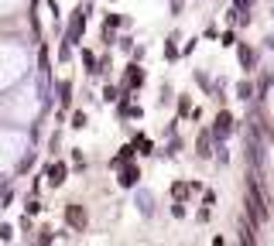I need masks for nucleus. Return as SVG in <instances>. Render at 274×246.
<instances>
[{
    "mask_svg": "<svg viewBox=\"0 0 274 246\" xmlns=\"http://www.w3.org/2000/svg\"><path fill=\"white\" fill-rule=\"evenodd\" d=\"M247 209L254 212V219L257 223H264L267 219V205H264V195H261V188H257V181H247Z\"/></svg>",
    "mask_w": 274,
    "mask_h": 246,
    "instance_id": "obj_1",
    "label": "nucleus"
},
{
    "mask_svg": "<svg viewBox=\"0 0 274 246\" xmlns=\"http://www.w3.org/2000/svg\"><path fill=\"white\" fill-rule=\"evenodd\" d=\"M65 219H68L72 229H82V226H86V212H82L79 205H68V209H65Z\"/></svg>",
    "mask_w": 274,
    "mask_h": 246,
    "instance_id": "obj_2",
    "label": "nucleus"
},
{
    "mask_svg": "<svg viewBox=\"0 0 274 246\" xmlns=\"http://www.w3.org/2000/svg\"><path fill=\"white\" fill-rule=\"evenodd\" d=\"M65 181V164H52L48 168V185H62Z\"/></svg>",
    "mask_w": 274,
    "mask_h": 246,
    "instance_id": "obj_3",
    "label": "nucleus"
},
{
    "mask_svg": "<svg viewBox=\"0 0 274 246\" xmlns=\"http://www.w3.org/2000/svg\"><path fill=\"white\" fill-rule=\"evenodd\" d=\"M230 130H233V116H230V113H219V120H216V134H219V137H226Z\"/></svg>",
    "mask_w": 274,
    "mask_h": 246,
    "instance_id": "obj_4",
    "label": "nucleus"
},
{
    "mask_svg": "<svg viewBox=\"0 0 274 246\" xmlns=\"http://www.w3.org/2000/svg\"><path fill=\"white\" fill-rule=\"evenodd\" d=\"M137 178H141V175H137V168H124V178H120V185H124V188H130V185H137Z\"/></svg>",
    "mask_w": 274,
    "mask_h": 246,
    "instance_id": "obj_5",
    "label": "nucleus"
},
{
    "mask_svg": "<svg viewBox=\"0 0 274 246\" xmlns=\"http://www.w3.org/2000/svg\"><path fill=\"white\" fill-rule=\"evenodd\" d=\"M127 82H130V86H141V82H144V72H141V68H130Z\"/></svg>",
    "mask_w": 274,
    "mask_h": 246,
    "instance_id": "obj_6",
    "label": "nucleus"
},
{
    "mask_svg": "<svg viewBox=\"0 0 274 246\" xmlns=\"http://www.w3.org/2000/svg\"><path fill=\"white\" fill-rule=\"evenodd\" d=\"M199 157H209V137H199Z\"/></svg>",
    "mask_w": 274,
    "mask_h": 246,
    "instance_id": "obj_7",
    "label": "nucleus"
},
{
    "mask_svg": "<svg viewBox=\"0 0 274 246\" xmlns=\"http://www.w3.org/2000/svg\"><path fill=\"white\" fill-rule=\"evenodd\" d=\"M237 92H240V100H250V92H254V89H250V82H240V89H237Z\"/></svg>",
    "mask_w": 274,
    "mask_h": 246,
    "instance_id": "obj_8",
    "label": "nucleus"
},
{
    "mask_svg": "<svg viewBox=\"0 0 274 246\" xmlns=\"http://www.w3.org/2000/svg\"><path fill=\"white\" fill-rule=\"evenodd\" d=\"M240 62H243V65H254V52H247V48H240Z\"/></svg>",
    "mask_w": 274,
    "mask_h": 246,
    "instance_id": "obj_9",
    "label": "nucleus"
},
{
    "mask_svg": "<svg viewBox=\"0 0 274 246\" xmlns=\"http://www.w3.org/2000/svg\"><path fill=\"white\" fill-rule=\"evenodd\" d=\"M141 212L151 215V195H141Z\"/></svg>",
    "mask_w": 274,
    "mask_h": 246,
    "instance_id": "obj_10",
    "label": "nucleus"
}]
</instances>
